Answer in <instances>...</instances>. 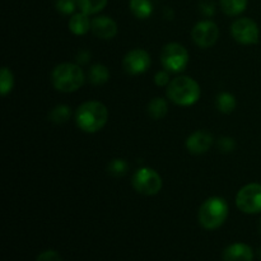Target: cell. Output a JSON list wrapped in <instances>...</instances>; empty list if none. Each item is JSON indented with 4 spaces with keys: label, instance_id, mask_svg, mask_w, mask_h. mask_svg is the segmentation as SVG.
Here are the masks:
<instances>
[{
    "label": "cell",
    "instance_id": "7",
    "mask_svg": "<svg viewBox=\"0 0 261 261\" xmlns=\"http://www.w3.org/2000/svg\"><path fill=\"white\" fill-rule=\"evenodd\" d=\"M236 205L242 213L256 214L261 212V185L249 184L237 193Z\"/></svg>",
    "mask_w": 261,
    "mask_h": 261
},
{
    "label": "cell",
    "instance_id": "27",
    "mask_svg": "<svg viewBox=\"0 0 261 261\" xmlns=\"http://www.w3.org/2000/svg\"><path fill=\"white\" fill-rule=\"evenodd\" d=\"M154 82L157 86L160 87H165L170 84V74H168L167 70H161L155 74L154 76Z\"/></svg>",
    "mask_w": 261,
    "mask_h": 261
},
{
    "label": "cell",
    "instance_id": "12",
    "mask_svg": "<svg viewBox=\"0 0 261 261\" xmlns=\"http://www.w3.org/2000/svg\"><path fill=\"white\" fill-rule=\"evenodd\" d=\"M91 30L97 37L103 38V40H110L114 38L117 33V24L112 18L107 15H99L92 19Z\"/></svg>",
    "mask_w": 261,
    "mask_h": 261
},
{
    "label": "cell",
    "instance_id": "26",
    "mask_svg": "<svg viewBox=\"0 0 261 261\" xmlns=\"http://www.w3.org/2000/svg\"><path fill=\"white\" fill-rule=\"evenodd\" d=\"M36 261H63V259L59 255V252L54 251V250H46L38 255Z\"/></svg>",
    "mask_w": 261,
    "mask_h": 261
},
{
    "label": "cell",
    "instance_id": "14",
    "mask_svg": "<svg viewBox=\"0 0 261 261\" xmlns=\"http://www.w3.org/2000/svg\"><path fill=\"white\" fill-rule=\"evenodd\" d=\"M92 20L89 19V15L86 13H75V14L71 15V18L69 19V30L70 32H73L74 35L82 36L86 35L89 30H91Z\"/></svg>",
    "mask_w": 261,
    "mask_h": 261
},
{
    "label": "cell",
    "instance_id": "28",
    "mask_svg": "<svg viewBox=\"0 0 261 261\" xmlns=\"http://www.w3.org/2000/svg\"><path fill=\"white\" fill-rule=\"evenodd\" d=\"M200 10L201 13H203L204 15H208V17H211V15L214 14V12H216V7H214V4L212 2H209V0H203V2H200Z\"/></svg>",
    "mask_w": 261,
    "mask_h": 261
},
{
    "label": "cell",
    "instance_id": "9",
    "mask_svg": "<svg viewBox=\"0 0 261 261\" xmlns=\"http://www.w3.org/2000/svg\"><path fill=\"white\" fill-rule=\"evenodd\" d=\"M193 41L201 48L212 47L219 37L218 25L212 20H201L191 31Z\"/></svg>",
    "mask_w": 261,
    "mask_h": 261
},
{
    "label": "cell",
    "instance_id": "1",
    "mask_svg": "<svg viewBox=\"0 0 261 261\" xmlns=\"http://www.w3.org/2000/svg\"><path fill=\"white\" fill-rule=\"evenodd\" d=\"M109 111L102 102L87 101L75 111V122L86 133H97L106 125Z\"/></svg>",
    "mask_w": 261,
    "mask_h": 261
},
{
    "label": "cell",
    "instance_id": "19",
    "mask_svg": "<svg viewBox=\"0 0 261 261\" xmlns=\"http://www.w3.org/2000/svg\"><path fill=\"white\" fill-rule=\"evenodd\" d=\"M219 4H221L222 12L226 13L227 15L234 17L245 12L247 7V0H219Z\"/></svg>",
    "mask_w": 261,
    "mask_h": 261
},
{
    "label": "cell",
    "instance_id": "13",
    "mask_svg": "<svg viewBox=\"0 0 261 261\" xmlns=\"http://www.w3.org/2000/svg\"><path fill=\"white\" fill-rule=\"evenodd\" d=\"M223 261H254V251L242 242L232 244L223 251Z\"/></svg>",
    "mask_w": 261,
    "mask_h": 261
},
{
    "label": "cell",
    "instance_id": "15",
    "mask_svg": "<svg viewBox=\"0 0 261 261\" xmlns=\"http://www.w3.org/2000/svg\"><path fill=\"white\" fill-rule=\"evenodd\" d=\"M110 79V70L107 66L102 65V64H94L91 66L88 70V81L89 83L94 84V86H101L105 84Z\"/></svg>",
    "mask_w": 261,
    "mask_h": 261
},
{
    "label": "cell",
    "instance_id": "30",
    "mask_svg": "<svg viewBox=\"0 0 261 261\" xmlns=\"http://www.w3.org/2000/svg\"><path fill=\"white\" fill-rule=\"evenodd\" d=\"M257 255H259V257L261 259V247L259 249V251H257Z\"/></svg>",
    "mask_w": 261,
    "mask_h": 261
},
{
    "label": "cell",
    "instance_id": "4",
    "mask_svg": "<svg viewBox=\"0 0 261 261\" xmlns=\"http://www.w3.org/2000/svg\"><path fill=\"white\" fill-rule=\"evenodd\" d=\"M228 216V204L219 196H212L201 204L199 209V223L203 228L217 229L226 222Z\"/></svg>",
    "mask_w": 261,
    "mask_h": 261
},
{
    "label": "cell",
    "instance_id": "18",
    "mask_svg": "<svg viewBox=\"0 0 261 261\" xmlns=\"http://www.w3.org/2000/svg\"><path fill=\"white\" fill-rule=\"evenodd\" d=\"M168 112V105L166 99L161 98V97H155L148 105V114L152 119L160 120L165 117Z\"/></svg>",
    "mask_w": 261,
    "mask_h": 261
},
{
    "label": "cell",
    "instance_id": "29",
    "mask_svg": "<svg viewBox=\"0 0 261 261\" xmlns=\"http://www.w3.org/2000/svg\"><path fill=\"white\" fill-rule=\"evenodd\" d=\"M89 53L88 51H81V53L78 54V55H76V61H78V63H82V64H86V63H88V60H89Z\"/></svg>",
    "mask_w": 261,
    "mask_h": 261
},
{
    "label": "cell",
    "instance_id": "25",
    "mask_svg": "<svg viewBox=\"0 0 261 261\" xmlns=\"http://www.w3.org/2000/svg\"><path fill=\"white\" fill-rule=\"evenodd\" d=\"M218 148L222 152L229 153L236 148V143H234V140L232 138H221L218 140Z\"/></svg>",
    "mask_w": 261,
    "mask_h": 261
},
{
    "label": "cell",
    "instance_id": "23",
    "mask_svg": "<svg viewBox=\"0 0 261 261\" xmlns=\"http://www.w3.org/2000/svg\"><path fill=\"white\" fill-rule=\"evenodd\" d=\"M107 171L111 176L114 177H122L127 173L129 171V165L125 160H121V158H116V160H112L111 162L107 166Z\"/></svg>",
    "mask_w": 261,
    "mask_h": 261
},
{
    "label": "cell",
    "instance_id": "20",
    "mask_svg": "<svg viewBox=\"0 0 261 261\" xmlns=\"http://www.w3.org/2000/svg\"><path fill=\"white\" fill-rule=\"evenodd\" d=\"M76 4L81 12L92 15L103 10L107 5V0H76Z\"/></svg>",
    "mask_w": 261,
    "mask_h": 261
},
{
    "label": "cell",
    "instance_id": "16",
    "mask_svg": "<svg viewBox=\"0 0 261 261\" xmlns=\"http://www.w3.org/2000/svg\"><path fill=\"white\" fill-rule=\"evenodd\" d=\"M129 7L133 14L139 19H145L153 12L152 3L149 0H130Z\"/></svg>",
    "mask_w": 261,
    "mask_h": 261
},
{
    "label": "cell",
    "instance_id": "3",
    "mask_svg": "<svg viewBox=\"0 0 261 261\" xmlns=\"http://www.w3.org/2000/svg\"><path fill=\"white\" fill-rule=\"evenodd\" d=\"M51 81L58 91L71 93L83 86L84 73L76 64L63 63L55 66L51 74Z\"/></svg>",
    "mask_w": 261,
    "mask_h": 261
},
{
    "label": "cell",
    "instance_id": "17",
    "mask_svg": "<svg viewBox=\"0 0 261 261\" xmlns=\"http://www.w3.org/2000/svg\"><path fill=\"white\" fill-rule=\"evenodd\" d=\"M236 98L233 94L228 93V92H222L217 96L216 106L222 114H231L236 109Z\"/></svg>",
    "mask_w": 261,
    "mask_h": 261
},
{
    "label": "cell",
    "instance_id": "5",
    "mask_svg": "<svg viewBox=\"0 0 261 261\" xmlns=\"http://www.w3.org/2000/svg\"><path fill=\"white\" fill-rule=\"evenodd\" d=\"M161 63L167 71L181 73L186 69L189 63V53L182 45L171 42L163 47L161 54Z\"/></svg>",
    "mask_w": 261,
    "mask_h": 261
},
{
    "label": "cell",
    "instance_id": "22",
    "mask_svg": "<svg viewBox=\"0 0 261 261\" xmlns=\"http://www.w3.org/2000/svg\"><path fill=\"white\" fill-rule=\"evenodd\" d=\"M14 86V76L13 73L10 71V69L8 68H2L0 71V93L2 96H7L8 93H10Z\"/></svg>",
    "mask_w": 261,
    "mask_h": 261
},
{
    "label": "cell",
    "instance_id": "6",
    "mask_svg": "<svg viewBox=\"0 0 261 261\" xmlns=\"http://www.w3.org/2000/svg\"><path fill=\"white\" fill-rule=\"evenodd\" d=\"M133 186L143 195H155L162 189V178L153 168L142 167L133 176Z\"/></svg>",
    "mask_w": 261,
    "mask_h": 261
},
{
    "label": "cell",
    "instance_id": "11",
    "mask_svg": "<svg viewBox=\"0 0 261 261\" xmlns=\"http://www.w3.org/2000/svg\"><path fill=\"white\" fill-rule=\"evenodd\" d=\"M213 144V137L205 130H198L193 133L186 140V148L191 154H204L211 149Z\"/></svg>",
    "mask_w": 261,
    "mask_h": 261
},
{
    "label": "cell",
    "instance_id": "2",
    "mask_svg": "<svg viewBox=\"0 0 261 261\" xmlns=\"http://www.w3.org/2000/svg\"><path fill=\"white\" fill-rule=\"evenodd\" d=\"M200 86L195 79L181 75L172 79L167 86L168 99L178 106H191L200 98Z\"/></svg>",
    "mask_w": 261,
    "mask_h": 261
},
{
    "label": "cell",
    "instance_id": "10",
    "mask_svg": "<svg viewBox=\"0 0 261 261\" xmlns=\"http://www.w3.org/2000/svg\"><path fill=\"white\" fill-rule=\"evenodd\" d=\"M150 64L152 60L149 54L143 48H134L129 51L122 60V66L130 75H140L145 73L150 68Z\"/></svg>",
    "mask_w": 261,
    "mask_h": 261
},
{
    "label": "cell",
    "instance_id": "8",
    "mask_svg": "<svg viewBox=\"0 0 261 261\" xmlns=\"http://www.w3.org/2000/svg\"><path fill=\"white\" fill-rule=\"evenodd\" d=\"M232 37L242 45H255L259 42L260 31L256 22L250 18H239L231 25Z\"/></svg>",
    "mask_w": 261,
    "mask_h": 261
},
{
    "label": "cell",
    "instance_id": "31",
    "mask_svg": "<svg viewBox=\"0 0 261 261\" xmlns=\"http://www.w3.org/2000/svg\"><path fill=\"white\" fill-rule=\"evenodd\" d=\"M260 233H261V219H260Z\"/></svg>",
    "mask_w": 261,
    "mask_h": 261
},
{
    "label": "cell",
    "instance_id": "21",
    "mask_svg": "<svg viewBox=\"0 0 261 261\" xmlns=\"http://www.w3.org/2000/svg\"><path fill=\"white\" fill-rule=\"evenodd\" d=\"M71 115L70 107L66 106V105H58L56 107H54L50 112V121H53L54 124H65L69 121Z\"/></svg>",
    "mask_w": 261,
    "mask_h": 261
},
{
    "label": "cell",
    "instance_id": "24",
    "mask_svg": "<svg viewBox=\"0 0 261 261\" xmlns=\"http://www.w3.org/2000/svg\"><path fill=\"white\" fill-rule=\"evenodd\" d=\"M55 7L59 13L69 15L71 13H74V10L78 7V4H76V0H56Z\"/></svg>",
    "mask_w": 261,
    "mask_h": 261
}]
</instances>
